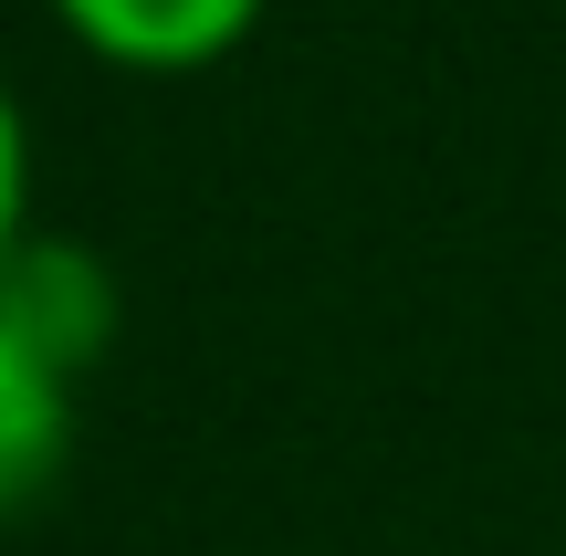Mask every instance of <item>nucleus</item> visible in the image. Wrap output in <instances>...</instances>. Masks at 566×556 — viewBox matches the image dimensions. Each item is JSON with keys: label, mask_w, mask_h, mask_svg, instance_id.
<instances>
[{"label": "nucleus", "mask_w": 566, "mask_h": 556, "mask_svg": "<svg viewBox=\"0 0 566 556\" xmlns=\"http://www.w3.org/2000/svg\"><path fill=\"white\" fill-rule=\"evenodd\" d=\"M63 21L74 53H95L105 74H147V84H179L231 63L252 32H263L273 0H42Z\"/></svg>", "instance_id": "f257e3e1"}, {"label": "nucleus", "mask_w": 566, "mask_h": 556, "mask_svg": "<svg viewBox=\"0 0 566 556\" xmlns=\"http://www.w3.org/2000/svg\"><path fill=\"white\" fill-rule=\"evenodd\" d=\"M116 315H126V294H116V273H105V252H84V242L32 231V242L0 263V326H21L63 378H95L105 368Z\"/></svg>", "instance_id": "f03ea898"}, {"label": "nucleus", "mask_w": 566, "mask_h": 556, "mask_svg": "<svg viewBox=\"0 0 566 556\" xmlns=\"http://www.w3.org/2000/svg\"><path fill=\"white\" fill-rule=\"evenodd\" d=\"M74 389L21 326H0V525H21L32 504H53L63 462H74Z\"/></svg>", "instance_id": "7ed1b4c3"}, {"label": "nucleus", "mask_w": 566, "mask_h": 556, "mask_svg": "<svg viewBox=\"0 0 566 556\" xmlns=\"http://www.w3.org/2000/svg\"><path fill=\"white\" fill-rule=\"evenodd\" d=\"M32 242V116H21V95L0 84V263Z\"/></svg>", "instance_id": "20e7f679"}]
</instances>
